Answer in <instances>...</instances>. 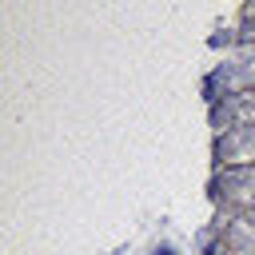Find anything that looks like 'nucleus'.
I'll return each instance as SVG.
<instances>
[{
  "mask_svg": "<svg viewBox=\"0 0 255 255\" xmlns=\"http://www.w3.org/2000/svg\"><path fill=\"white\" fill-rule=\"evenodd\" d=\"M159 255H167V251H159Z\"/></svg>",
  "mask_w": 255,
  "mask_h": 255,
  "instance_id": "f257e3e1",
  "label": "nucleus"
}]
</instances>
